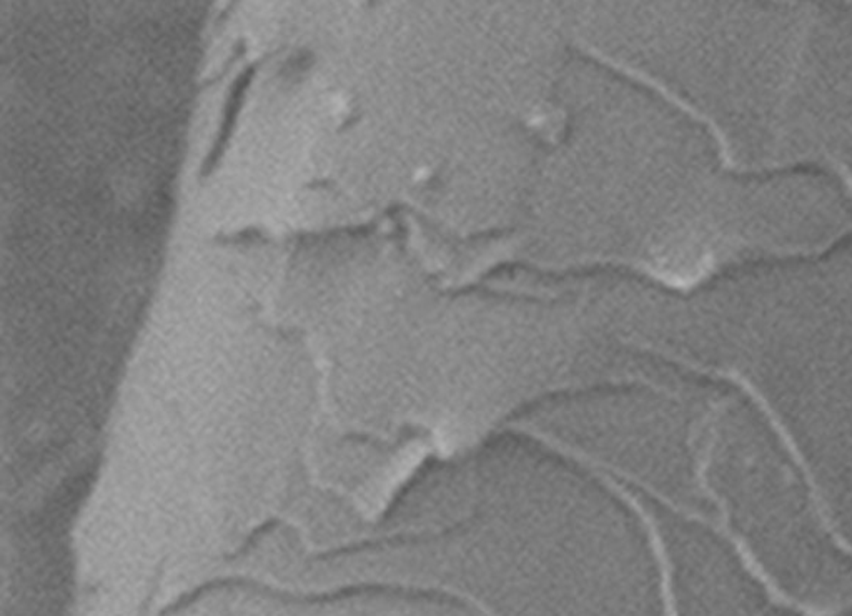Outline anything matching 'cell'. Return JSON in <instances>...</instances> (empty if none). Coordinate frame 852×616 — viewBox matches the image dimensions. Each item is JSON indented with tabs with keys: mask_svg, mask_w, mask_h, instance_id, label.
<instances>
[{
	"mask_svg": "<svg viewBox=\"0 0 852 616\" xmlns=\"http://www.w3.org/2000/svg\"><path fill=\"white\" fill-rule=\"evenodd\" d=\"M253 75H255V67L252 65V67L243 70L240 77L233 82L225 110H223V120L222 125H220V132H218L217 142H215L212 152L205 160L204 170H202L204 177L212 174L213 169L222 159L223 152L227 149L228 140L232 137L233 129L237 125L238 112L242 109L243 100H245V94H247L248 85L252 82Z\"/></svg>",
	"mask_w": 852,
	"mask_h": 616,
	"instance_id": "cell-1",
	"label": "cell"
}]
</instances>
